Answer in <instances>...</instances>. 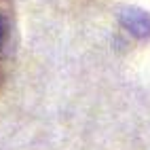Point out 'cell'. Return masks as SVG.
<instances>
[{"label": "cell", "instance_id": "cell-2", "mask_svg": "<svg viewBox=\"0 0 150 150\" xmlns=\"http://www.w3.org/2000/svg\"><path fill=\"white\" fill-rule=\"evenodd\" d=\"M118 21L129 34L137 40L150 38V13L137 6H125L118 13Z\"/></svg>", "mask_w": 150, "mask_h": 150}, {"label": "cell", "instance_id": "cell-1", "mask_svg": "<svg viewBox=\"0 0 150 150\" xmlns=\"http://www.w3.org/2000/svg\"><path fill=\"white\" fill-rule=\"evenodd\" d=\"M13 25H15L13 0H0V83L4 78L6 57H8L11 38H13Z\"/></svg>", "mask_w": 150, "mask_h": 150}]
</instances>
